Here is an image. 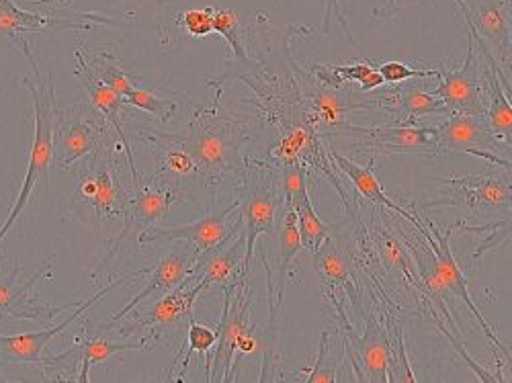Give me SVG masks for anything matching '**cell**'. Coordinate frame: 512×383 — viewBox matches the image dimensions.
<instances>
[{
    "instance_id": "9",
    "label": "cell",
    "mask_w": 512,
    "mask_h": 383,
    "mask_svg": "<svg viewBox=\"0 0 512 383\" xmlns=\"http://www.w3.org/2000/svg\"><path fill=\"white\" fill-rule=\"evenodd\" d=\"M177 201H179V191L168 181H158V177L154 175L150 181L142 183L138 187V193L134 197H130V201H127V207H125L123 218H121L123 220V230L119 232V236L111 244L107 257L101 261V265H99V269L95 271L93 277H97L103 269L109 267V263L113 261V257L121 250V246L127 240L136 238L142 232L156 226L166 216V211L170 209V205L177 203Z\"/></svg>"
},
{
    "instance_id": "16",
    "label": "cell",
    "mask_w": 512,
    "mask_h": 383,
    "mask_svg": "<svg viewBox=\"0 0 512 383\" xmlns=\"http://www.w3.org/2000/svg\"><path fill=\"white\" fill-rule=\"evenodd\" d=\"M144 275V271H136V273H127L117 277L115 281H111L109 285H105L99 293H95L93 297H89L87 302H82L74 308V312L60 322L58 326L52 328H44V330H37V332H23V334H13V336H5L0 334V361L5 363H31V365H46L44 359V349L52 343V340L62 334L74 320H78L84 312L91 310V306H95L97 302H101L103 297L113 291L115 287L123 285L127 279Z\"/></svg>"
},
{
    "instance_id": "33",
    "label": "cell",
    "mask_w": 512,
    "mask_h": 383,
    "mask_svg": "<svg viewBox=\"0 0 512 383\" xmlns=\"http://www.w3.org/2000/svg\"><path fill=\"white\" fill-rule=\"evenodd\" d=\"M213 33H220L228 41L238 66H244L250 62V54L246 48V33L240 27V19L236 11L222 9L213 13Z\"/></svg>"
},
{
    "instance_id": "40",
    "label": "cell",
    "mask_w": 512,
    "mask_h": 383,
    "mask_svg": "<svg viewBox=\"0 0 512 383\" xmlns=\"http://www.w3.org/2000/svg\"><path fill=\"white\" fill-rule=\"evenodd\" d=\"M400 9H402V0H386V5L373 11V17L379 21H390L400 13Z\"/></svg>"
},
{
    "instance_id": "29",
    "label": "cell",
    "mask_w": 512,
    "mask_h": 383,
    "mask_svg": "<svg viewBox=\"0 0 512 383\" xmlns=\"http://www.w3.org/2000/svg\"><path fill=\"white\" fill-rule=\"evenodd\" d=\"M216 340H218L216 330L201 326L191 318V324H189V330H187V336H185V345L181 347L175 363L170 365V369L166 371L164 379L166 381H183L185 373H187V367L191 363V355H195V353L197 355H209L213 345H216Z\"/></svg>"
},
{
    "instance_id": "11",
    "label": "cell",
    "mask_w": 512,
    "mask_h": 383,
    "mask_svg": "<svg viewBox=\"0 0 512 383\" xmlns=\"http://www.w3.org/2000/svg\"><path fill=\"white\" fill-rule=\"evenodd\" d=\"M238 214V203H230L224 209L211 211V214L173 228H150L138 236V244H162V242H175V240H187L197 250V257L201 252L211 250L230 238H234L242 230V222Z\"/></svg>"
},
{
    "instance_id": "23",
    "label": "cell",
    "mask_w": 512,
    "mask_h": 383,
    "mask_svg": "<svg viewBox=\"0 0 512 383\" xmlns=\"http://www.w3.org/2000/svg\"><path fill=\"white\" fill-rule=\"evenodd\" d=\"M277 222V279L275 285H271V295H269V304H271V330H275L277 316L283 306V295L287 289V283L291 279V269L293 261L297 254L302 252V236L300 230H297V216L291 207L281 209Z\"/></svg>"
},
{
    "instance_id": "31",
    "label": "cell",
    "mask_w": 512,
    "mask_h": 383,
    "mask_svg": "<svg viewBox=\"0 0 512 383\" xmlns=\"http://www.w3.org/2000/svg\"><path fill=\"white\" fill-rule=\"evenodd\" d=\"M291 209L297 216V230H300L304 248H308L314 254L320 248V244L330 236V226H326L318 218L314 203H312V191Z\"/></svg>"
},
{
    "instance_id": "1",
    "label": "cell",
    "mask_w": 512,
    "mask_h": 383,
    "mask_svg": "<svg viewBox=\"0 0 512 383\" xmlns=\"http://www.w3.org/2000/svg\"><path fill=\"white\" fill-rule=\"evenodd\" d=\"M162 136L181 146L191 156L197 173L209 183H222L226 175L242 173L244 130L236 117L218 105L201 107L193 115L185 138Z\"/></svg>"
},
{
    "instance_id": "14",
    "label": "cell",
    "mask_w": 512,
    "mask_h": 383,
    "mask_svg": "<svg viewBox=\"0 0 512 383\" xmlns=\"http://www.w3.org/2000/svg\"><path fill=\"white\" fill-rule=\"evenodd\" d=\"M189 279V277H187ZM209 287L203 285L201 281H183L179 287L173 291H168L166 295L158 297V302L152 304L146 312L138 314L134 320L127 322L125 326L119 328L121 336H136L140 332H148L146 338L150 340H160L170 328L179 326L183 320L193 318V308L197 297L207 291Z\"/></svg>"
},
{
    "instance_id": "17",
    "label": "cell",
    "mask_w": 512,
    "mask_h": 383,
    "mask_svg": "<svg viewBox=\"0 0 512 383\" xmlns=\"http://www.w3.org/2000/svg\"><path fill=\"white\" fill-rule=\"evenodd\" d=\"M443 185L451 189V193L439 201H433L426 207H465L474 216L486 214V211H510V183L508 175L502 179L500 175L488 177H459V179H439Z\"/></svg>"
},
{
    "instance_id": "18",
    "label": "cell",
    "mask_w": 512,
    "mask_h": 383,
    "mask_svg": "<svg viewBox=\"0 0 512 383\" xmlns=\"http://www.w3.org/2000/svg\"><path fill=\"white\" fill-rule=\"evenodd\" d=\"M195 261H197V250L195 248H181V250L166 252L162 259H158V263L152 269H144V275H148L144 289L138 291V295L132 297L130 304L121 308L117 314H113L111 322L103 328H109L111 324L123 320L125 316H130L140 304L152 300V297H162L168 291H173L175 287H179L191 275V269H193Z\"/></svg>"
},
{
    "instance_id": "6",
    "label": "cell",
    "mask_w": 512,
    "mask_h": 383,
    "mask_svg": "<svg viewBox=\"0 0 512 383\" xmlns=\"http://www.w3.org/2000/svg\"><path fill=\"white\" fill-rule=\"evenodd\" d=\"M326 140L349 142L355 152H381V154H426L437 156V127L390 123L377 127L343 125L338 130L322 134Z\"/></svg>"
},
{
    "instance_id": "37",
    "label": "cell",
    "mask_w": 512,
    "mask_h": 383,
    "mask_svg": "<svg viewBox=\"0 0 512 383\" xmlns=\"http://www.w3.org/2000/svg\"><path fill=\"white\" fill-rule=\"evenodd\" d=\"M377 72L381 74L383 82L388 87H396L406 80H418V78H439L441 70L437 68H410L404 62H383L377 66Z\"/></svg>"
},
{
    "instance_id": "26",
    "label": "cell",
    "mask_w": 512,
    "mask_h": 383,
    "mask_svg": "<svg viewBox=\"0 0 512 383\" xmlns=\"http://www.w3.org/2000/svg\"><path fill=\"white\" fill-rule=\"evenodd\" d=\"M58 29L89 31L91 23L23 11L15 5V0H0V37H19L23 33H41Z\"/></svg>"
},
{
    "instance_id": "15",
    "label": "cell",
    "mask_w": 512,
    "mask_h": 383,
    "mask_svg": "<svg viewBox=\"0 0 512 383\" xmlns=\"http://www.w3.org/2000/svg\"><path fill=\"white\" fill-rule=\"evenodd\" d=\"M343 320V330L347 332L345 345L351 351V365L357 379L388 383V361H390V334L388 322H383L377 312H371L365 320L363 334H357L353 326Z\"/></svg>"
},
{
    "instance_id": "32",
    "label": "cell",
    "mask_w": 512,
    "mask_h": 383,
    "mask_svg": "<svg viewBox=\"0 0 512 383\" xmlns=\"http://www.w3.org/2000/svg\"><path fill=\"white\" fill-rule=\"evenodd\" d=\"M84 60H87L95 78H99L103 84H107V87H111L121 97L130 89L136 87L134 80L130 78V74H127L121 68L119 60L113 54L99 52V54H93V56H84Z\"/></svg>"
},
{
    "instance_id": "3",
    "label": "cell",
    "mask_w": 512,
    "mask_h": 383,
    "mask_svg": "<svg viewBox=\"0 0 512 383\" xmlns=\"http://www.w3.org/2000/svg\"><path fill=\"white\" fill-rule=\"evenodd\" d=\"M420 234L426 238V244L416 240V244L406 242L404 246H408L412 250V259H414L420 283L424 285L426 293L431 295V300H433V297H437V302H439L441 310L445 312V316L449 318V322H451V316H449L447 306L443 304L441 297L449 295V293L457 295L461 302H465L469 312L476 316V320L480 322L484 334L492 340V345L498 347L504 353L506 361H510V353L504 349V345L500 343L498 336L492 332L490 324L478 312L472 297H469L465 275L461 273V269H459V265L455 261V254L451 250V232L441 234L431 220H424V230Z\"/></svg>"
},
{
    "instance_id": "22",
    "label": "cell",
    "mask_w": 512,
    "mask_h": 383,
    "mask_svg": "<svg viewBox=\"0 0 512 383\" xmlns=\"http://www.w3.org/2000/svg\"><path fill=\"white\" fill-rule=\"evenodd\" d=\"M52 269V259H48L29 281L21 283L19 273L21 265L17 263L9 275L0 277V320L5 316L13 318H52L60 314L62 310H72L74 306H58V308H48V306H35L33 304V295L31 289L37 285V281L44 277Z\"/></svg>"
},
{
    "instance_id": "28",
    "label": "cell",
    "mask_w": 512,
    "mask_h": 383,
    "mask_svg": "<svg viewBox=\"0 0 512 383\" xmlns=\"http://www.w3.org/2000/svg\"><path fill=\"white\" fill-rule=\"evenodd\" d=\"M365 234H367V230H365ZM367 240L379 252L381 265H386L388 269L396 271L398 275H402L406 279V283H412L414 287L422 285L416 265H414V259L406 252L404 244L396 238V234H392L383 226H373L367 234Z\"/></svg>"
},
{
    "instance_id": "2",
    "label": "cell",
    "mask_w": 512,
    "mask_h": 383,
    "mask_svg": "<svg viewBox=\"0 0 512 383\" xmlns=\"http://www.w3.org/2000/svg\"><path fill=\"white\" fill-rule=\"evenodd\" d=\"M23 54L31 66L33 76H25L23 84L29 89L31 99H33V117H35V136L31 144V154H29V164H27V173L21 185V191L17 195V201L11 209L9 218L5 224L0 226V242L7 238L15 222L21 218L23 209L27 207L33 189L39 179L48 181L50 179V166L54 162V132H56V87H54V78L50 72H44L39 68L35 56L29 50L27 41H21Z\"/></svg>"
},
{
    "instance_id": "4",
    "label": "cell",
    "mask_w": 512,
    "mask_h": 383,
    "mask_svg": "<svg viewBox=\"0 0 512 383\" xmlns=\"http://www.w3.org/2000/svg\"><path fill=\"white\" fill-rule=\"evenodd\" d=\"M240 177L242 181L236 189V203L246 242L244 273L248 275L256 240L275 232L279 214L283 209L281 170L277 164L252 160L244 164Z\"/></svg>"
},
{
    "instance_id": "7",
    "label": "cell",
    "mask_w": 512,
    "mask_h": 383,
    "mask_svg": "<svg viewBox=\"0 0 512 383\" xmlns=\"http://www.w3.org/2000/svg\"><path fill=\"white\" fill-rule=\"evenodd\" d=\"M437 148L439 154H472L510 170V144L492 132L486 115H449L445 123L437 125Z\"/></svg>"
},
{
    "instance_id": "12",
    "label": "cell",
    "mask_w": 512,
    "mask_h": 383,
    "mask_svg": "<svg viewBox=\"0 0 512 383\" xmlns=\"http://www.w3.org/2000/svg\"><path fill=\"white\" fill-rule=\"evenodd\" d=\"M439 87L431 91L439 97L451 113L459 115H484V64L482 56L474 44V39L467 35V56L461 68L457 70H441Z\"/></svg>"
},
{
    "instance_id": "25",
    "label": "cell",
    "mask_w": 512,
    "mask_h": 383,
    "mask_svg": "<svg viewBox=\"0 0 512 383\" xmlns=\"http://www.w3.org/2000/svg\"><path fill=\"white\" fill-rule=\"evenodd\" d=\"M326 154H328V158H330L332 162H336V166H338L340 170H343V173L351 179L353 187L357 189V193H359L363 199H367V203H373V205L383 207V209H390V211H394V214H398V216H402L404 220H408L418 232L424 230V224L420 222L418 216L410 214V211H406L404 207H400L398 203H394V201L386 195V191H383V187H381V181L375 177L371 166H359V164L353 162L349 156L340 154L338 150H332V148L326 150Z\"/></svg>"
},
{
    "instance_id": "8",
    "label": "cell",
    "mask_w": 512,
    "mask_h": 383,
    "mask_svg": "<svg viewBox=\"0 0 512 383\" xmlns=\"http://www.w3.org/2000/svg\"><path fill=\"white\" fill-rule=\"evenodd\" d=\"M252 295L248 291V277L238 285L224 287V310L218 326L216 353L207 357V381H232L236 367V345L244 330L252 324L248 320Z\"/></svg>"
},
{
    "instance_id": "41",
    "label": "cell",
    "mask_w": 512,
    "mask_h": 383,
    "mask_svg": "<svg viewBox=\"0 0 512 383\" xmlns=\"http://www.w3.org/2000/svg\"><path fill=\"white\" fill-rule=\"evenodd\" d=\"M3 381H7V377H5L3 371H0V383H3Z\"/></svg>"
},
{
    "instance_id": "27",
    "label": "cell",
    "mask_w": 512,
    "mask_h": 383,
    "mask_svg": "<svg viewBox=\"0 0 512 383\" xmlns=\"http://www.w3.org/2000/svg\"><path fill=\"white\" fill-rule=\"evenodd\" d=\"M150 345V340L146 336H142L140 343H113V340H105V338H84L80 343L66 351L60 357L54 359H46V365H58V363H78L80 371L76 381L87 383L89 381V371L93 365L105 363L109 361L113 355L123 353V351H142Z\"/></svg>"
},
{
    "instance_id": "35",
    "label": "cell",
    "mask_w": 512,
    "mask_h": 383,
    "mask_svg": "<svg viewBox=\"0 0 512 383\" xmlns=\"http://www.w3.org/2000/svg\"><path fill=\"white\" fill-rule=\"evenodd\" d=\"M123 105H134V107H138V109H142L146 113H152L162 123L170 121V117H173L177 113V109H179L177 101H173V99H160L154 93H150L146 89H138V87L130 89V91L123 95Z\"/></svg>"
},
{
    "instance_id": "34",
    "label": "cell",
    "mask_w": 512,
    "mask_h": 383,
    "mask_svg": "<svg viewBox=\"0 0 512 383\" xmlns=\"http://www.w3.org/2000/svg\"><path fill=\"white\" fill-rule=\"evenodd\" d=\"M320 355L316 359V365L314 369L310 371H304V381H310V383H332V381H338L340 373H338V365L343 363L347 359V345H345V351L343 353H336L334 347H330V332L324 330L322 336H320Z\"/></svg>"
},
{
    "instance_id": "5",
    "label": "cell",
    "mask_w": 512,
    "mask_h": 383,
    "mask_svg": "<svg viewBox=\"0 0 512 383\" xmlns=\"http://www.w3.org/2000/svg\"><path fill=\"white\" fill-rule=\"evenodd\" d=\"M130 197L132 195L127 193L119 183L113 146L111 144L99 146L80 166L72 205L89 207L93 211L95 228L101 230V224L105 220L123 218V211Z\"/></svg>"
},
{
    "instance_id": "24",
    "label": "cell",
    "mask_w": 512,
    "mask_h": 383,
    "mask_svg": "<svg viewBox=\"0 0 512 383\" xmlns=\"http://www.w3.org/2000/svg\"><path fill=\"white\" fill-rule=\"evenodd\" d=\"M351 263L353 261L347 248L343 244H338L332 236H328L314 252V265L324 279L326 293L332 297L336 291H345V295H349V300H353V306L359 310L361 291Z\"/></svg>"
},
{
    "instance_id": "36",
    "label": "cell",
    "mask_w": 512,
    "mask_h": 383,
    "mask_svg": "<svg viewBox=\"0 0 512 383\" xmlns=\"http://www.w3.org/2000/svg\"><path fill=\"white\" fill-rule=\"evenodd\" d=\"M330 72L343 82H355L359 84V89L363 93H373L375 89L383 87V78L377 72V68H373L369 62H361V64H349V66H328Z\"/></svg>"
},
{
    "instance_id": "20",
    "label": "cell",
    "mask_w": 512,
    "mask_h": 383,
    "mask_svg": "<svg viewBox=\"0 0 512 383\" xmlns=\"http://www.w3.org/2000/svg\"><path fill=\"white\" fill-rule=\"evenodd\" d=\"M76 56V78L80 80L82 89L87 91L93 107L105 117V121H109L113 125V130L117 134V138L121 140V146L127 154V162H130V168H132V179H134V185L136 189L142 185V177L138 173L136 168V160H134V152H132V144L130 140H127L125 132H123V123H121V107H123V97L119 93H115L111 87H107V84H103L99 78H95V74L91 72L87 60H84V52L80 48H76L74 52Z\"/></svg>"
},
{
    "instance_id": "13",
    "label": "cell",
    "mask_w": 512,
    "mask_h": 383,
    "mask_svg": "<svg viewBox=\"0 0 512 383\" xmlns=\"http://www.w3.org/2000/svg\"><path fill=\"white\" fill-rule=\"evenodd\" d=\"M465 23L482 37L510 93V0H455Z\"/></svg>"
},
{
    "instance_id": "38",
    "label": "cell",
    "mask_w": 512,
    "mask_h": 383,
    "mask_svg": "<svg viewBox=\"0 0 512 383\" xmlns=\"http://www.w3.org/2000/svg\"><path fill=\"white\" fill-rule=\"evenodd\" d=\"M213 13L216 9L205 7V9H191L179 15V23L183 31L191 37H205L213 33Z\"/></svg>"
},
{
    "instance_id": "30",
    "label": "cell",
    "mask_w": 512,
    "mask_h": 383,
    "mask_svg": "<svg viewBox=\"0 0 512 383\" xmlns=\"http://www.w3.org/2000/svg\"><path fill=\"white\" fill-rule=\"evenodd\" d=\"M388 322V334H390V361H388V381L396 383H416L414 371L408 363V353L404 345V328L402 324L392 316V312H386Z\"/></svg>"
},
{
    "instance_id": "39",
    "label": "cell",
    "mask_w": 512,
    "mask_h": 383,
    "mask_svg": "<svg viewBox=\"0 0 512 383\" xmlns=\"http://www.w3.org/2000/svg\"><path fill=\"white\" fill-rule=\"evenodd\" d=\"M332 21H336V23L340 25V29H343L345 37L351 41V44H353L355 48H359V46H357V41H355V37H353V33H351V27H349V23H347V17H345L343 9H340V3H338V0H326L322 33H330V29H332Z\"/></svg>"
},
{
    "instance_id": "21",
    "label": "cell",
    "mask_w": 512,
    "mask_h": 383,
    "mask_svg": "<svg viewBox=\"0 0 512 383\" xmlns=\"http://www.w3.org/2000/svg\"><path fill=\"white\" fill-rule=\"evenodd\" d=\"M426 78H418V82L396 84V89L379 93L381 111L396 117L394 123L414 125L418 119L429 115H453L447 105L435 97L431 91L424 89Z\"/></svg>"
},
{
    "instance_id": "19",
    "label": "cell",
    "mask_w": 512,
    "mask_h": 383,
    "mask_svg": "<svg viewBox=\"0 0 512 383\" xmlns=\"http://www.w3.org/2000/svg\"><path fill=\"white\" fill-rule=\"evenodd\" d=\"M244 259H246V242L240 230L234 238L213 246L207 252H201L191 269L189 279L201 281L207 287L220 285L222 289L230 285H238L244 277H248L244 273Z\"/></svg>"
},
{
    "instance_id": "10",
    "label": "cell",
    "mask_w": 512,
    "mask_h": 383,
    "mask_svg": "<svg viewBox=\"0 0 512 383\" xmlns=\"http://www.w3.org/2000/svg\"><path fill=\"white\" fill-rule=\"evenodd\" d=\"M107 142V121L93 107H74L62 115L54 132V160L60 168H70L74 162L87 158Z\"/></svg>"
}]
</instances>
